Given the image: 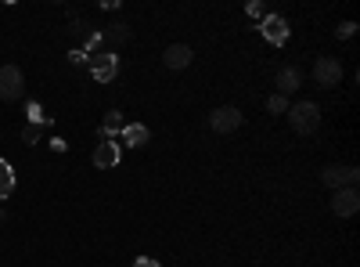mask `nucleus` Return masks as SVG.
<instances>
[{"instance_id": "obj_1", "label": "nucleus", "mask_w": 360, "mask_h": 267, "mask_svg": "<svg viewBox=\"0 0 360 267\" xmlns=\"http://www.w3.org/2000/svg\"><path fill=\"white\" fill-rule=\"evenodd\" d=\"M285 116H288V123H292L295 134H314L321 127V108L314 101H295V105H288Z\"/></svg>"}, {"instance_id": "obj_2", "label": "nucleus", "mask_w": 360, "mask_h": 267, "mask_svg": "<svg viewBox=\"0 0 360 267\" xmlns=\"http://www.w3.org/2000/svg\"><path fill=\"white\" fill-rule=\"evenodd\" d=\"M25 76L18 66H0V101H22Z\"/></svg>"}, {"instance_id": "obj_3", "label": "nucleus", "mask_w": 360, "mask_h": 267, "mask_svg": "<svg viewBox=\"0 0 360 267\" xmlns=\"http://www.w3.org/2000/svg\"><path fill=\"white\" fill-rule=\"evenodd\" d=\"M242 120H245V116L238 112L234 105H220V108L209 112V130H213V134H234L238 127H242Z\"/></svg>"}, {"instance_id": "obj_4", "label": "nucleus", "mask_w": 360, "mask_h": 267, "mask_svg": "<svg viewBox=\"0 0 360 267\" xmlns=\"http://www.w3.org/2000/svg\"><path fill=\"white\" fill-rule=\"evenodd\" d=\"M314 80H317V87H324V91H332V87H339L342 83V62L339 58H317L314 62Z\"/></svg>"}, {"instance_id": "obj_5", "label": "nucleus", "mask_w": 360, "mask_h": 267, "mask_svg": "<svg viewBox=\"0 0 360 267\" xmlns=\"http://www.w3.org/2000/svg\"><path fill=\"white\" fill-rule=\"evenodd\" d=\"M321 181L332 188V192H342V188H356L360 181V170L356 166H324L321 170Z\"/></svg>"}, {"instance_id": "obj_6", "label": "nucleus", "mask_w": 360, "mask_h": 267, "mask_svg": "<svg viewBox=\"0 0 360 267\" xmlns=\"http://www.w3.org/2000/svg\"><path fill=\"white\" fill-rule=\"evenodd\" d=\"M86 62H90V73H94L98 83H112L115 73H119V58L112 51H98L94 58H86Z\"/></svg>"}, {"instance_id": "obj_7", "label": "nucleus", "mask_w": 360, "mask_h": 267, "mask_svg": "<svg viewBox=\"0 0 360 267\" xmlns=\"http://www.w3.org/2000/svg\"><path fill=\"white\" fill-rule=\"evenodd\" d=\"M356 210H360V195H356V188H342V192L332 195V213H335V217H353Z\"/></svg>"}, {"instance_id": "obj_8", "label": "nucleus", "mask_w": 360, "mask_h": 267, "mask_svg": "<svg viewBox=\"0 0 360 267\" xmlns=\"http://www.w3.org/2000/svg\"><path fill=\"white\" fill-rule=\"evenodd\" d=\"M263 40L274 44V47H281V44L288 40V22H285L281 15H266V18H263Z\"/></svg>"}, {"instance_id": "obj_9", "label": "nucleus", "mask_w": 360, "mask_h": 267, "mask_svg": "<svg viewBox=\"0 0 360 267\" xmlns=\"http://www.w3.org/2000/svg\"><path fill=\"white\" fill-rule=\"evenodd\" d=\"M191 58H195V51H191L188 44H169L166 54H162V62H166V69L180 73V69H188V66H191Z\"/></svg>"}, {"instance_id": "obj_10", "label": "nucleus", "mask_w": 360, "mask_h": 267, "mask_svg": "<svg viewBox=\"0 0 360 267\" xmlns=\"http://www.w3.org/2000/svg\"><path fill=\"white\" fill-rule=\"evenodd\" d=\"M119 159H123V148H119L115 141H101V144L94 148V166H98V170H112Z\"/></svg>"}, {"instance_id": "obj_11", "label": "nucleus", "mask_w": 360, "mask_h": 267, "mask_svg": "<svg viewBox=\"0 0 360 267\" xmlns=\"http://www.w3.org/2000/svg\"><path fill=\"white\" fill-rule=\"evenodd\" d=\"M299 87H303V69L299 66H281L278 69V94H292V91H299Z\"/></svg>"}, {"instance_id": "obj_12", "label": "nucleus", "mask_w": 360, "mask_h": 267, "mask_svg": "<svg viewBox=\"0 0 360 267\" xmlns=\"http://www.w3.org/2000/svg\"><path fill=\"white\" fill-rule=\"evenodd\" d=\"M119 134H123V141L130 148H144L148 141H152V130H148L144 123H123V130H119Z\"/></svg>"}, {"instance_id": "obj_13", "label": "nucleus", "mask_w": 360, "mask_h": 267, "mask_svg": "<svg viewBox=\"0 0 360 267\" xmlns=\"http://www.w3.org/2000/svg\"><path fill=\"white\" fill-rule=\"evenodd\" d=\"M15 192V170L8 159H0V199H8Z\"/></svg>"}, {"instance_id": "obj_14", "label": "nucleus", "mask_w": 360, "mask_h": 267, "mask_svg": "<svg viewBox=\"0 0 360 267\" xmlns=\"http://www.w3.org/2000/svg\"><path fill=\"white\" fill-rule=\"evenodd\" d=\"M119 130H123V116H119V112H108L105 120H101V137L112 141V134H119Z\"/></svg>"}, {"instance_id": "obj_15", "label": "nucleus", "mask_w": 360, "mask_h": 267, "mask_svg": "<svg viewBox=\"0 0 360 267\" xmlns=\"http://www.w3.org/2000/svg\"><path fill=\"white\" fill-rule=\"evenodd\" d=\"M108 37H112V44H127V40H130V25H127V22L108 25Z\"/></svg>"}, {"instance_id": "obj_16", "label": "nucleus", "mask_w": 360, "mask_h": 267, "mask_svg": "<svg viewBox=\"0 0 360 267\" xmlns=\"http://www.w3.org/2000/svg\"><path fill=\"white\" fill-rule=\"evenodd\" d=\"M266 108L274 112V116H285V112H288V98H285V94H270V98H266Z\"/></svg>"}, {"instance_id": "obj_17", "label": "nucleus", "mask_w": 360, "mask_h": 267, "mask_svg": "<svg viewBox=\"0 0 360 267\" xmlns=\"http://www.w3.org/2000/svg\"><path fill=\"white\" fill-rule=\"evenodd\" d=\"M353 33H356V22H342V25L335 29V37H339V40H349Z\"/></svg>"}, {"instance_id": "obj_18", "label": "nucleus", "mask_w": 360, "mask_h": 267, "mask_svg": "<svg viewBox=\"0 0 360 267\" xmlns=\"http://www.w3.org/2000/svg\"><path fill=\"white\" fill-rule=\"evenodd\" d=\"M40 141V123H29L25 127V144H37Z\"/></svg>"}, {"instance_id": "obj_19", "label": "nucleus", "mask_w": 360, "mask_h": 267, "mask_svg": "<svg viewBox=\"0 0 360 267\" xmlns=\"http://www.w3.org/2000/svg\"><path fill=\"white\" fill-rule=\"evenodd\" d=\"M245 15H249V18H266L263 4H256V0H252V4H245Z\"/></svg>"}, {"instance_id": "obj_20", "label": "nucleus", "mask_w": 360, "mask_h": 267, "mask_svg": "<svg viewBox=\"0 0 360 267\" xmlns=\"http://www.w3.org/2000/svg\"><path fill=\"white\" fill-rule=\"evenodd\" d=\"M134 267H162V263H159V260H152V256H137V260H134Z\"/></svg>"}, {"instance_id": "obj_21", "label": "nucleus", "mask_w": 360, "mask_h": 267, "mask_svg": "<svg viewBox=\"0 0 360 267\" xmlns=\"http://www.w3.org/2000/svg\"><path fill=\"white\" fill-rule=\"evenodd\" d=\"M69 62H76V66L86 62V51H72V54H69Z\"/></svg>"}]
</instances>
